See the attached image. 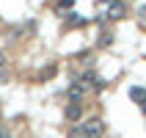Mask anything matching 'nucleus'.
Returning <instances> with one entry per match:
<instances>
[{"label": "nucleus", "instance_id": "nucleus-1", "mask_svg": "<svg viewBox=\"0 0 146 138\" xmlns=\"http://www.w3.org/2000/svg\"><path fill=\"white\" fill-rule=\"evenodd\" d=\"M80 124H83V130H86L88 138H102L105 135V122H102V119H86V122H80Z\"/></svg>", "mask_w": 146, "mask_h": 138}, {"label": "nucleus", "instance_id": "nucleus-2", "mask_svg": "<svg viewBox=\"0 0 146 138\" xmlns=\"http://www.w3.org/2000/svg\"><path fill=\"white\" fill-rule=\"evenodd\" d=\"M124 14H127V6H124L121 0H113L110 8H108V17H110V19H121Z\"/></svg>", "mask_w": 146, "mask_h": 138}, {"label": "nucleus", "instance_id": "nucleus-3", "mask_svg": "<svg viewBox=\"0 0 146 138\" xmlns=\"http://www.w3.org/2000/svg\"><path fill=\"white\" fill-rule=\"evenodd\" d=\"M66 119H72V122H77V119H80V102H69V105H66Z\"/></svg>", "mask_w": 146, "mask_h": 138}, {"label": "nucleus", "instance_id": "nucleus-4", "mask_svg": "<svg viewBox=\"0 0 146 138\" xmlns=\"http://www.w3.org/2000/svg\"><path fill=\"white\" fill-rule=\"evenodd\" d=\"M130 97L138 102V105H146V89H138V86H132L130 89Z\"/></svg>", "mask_w": 146, "mask_h": 138}, {"label": "nucleus", "instance_id": "nucleus-5", "mask_svg": "<svg viewBox=\"0 0 146 138\" xmlns=\"http://www.w3.org/2000/svg\"><path fill=\"white\" fill-rule=\"evenodd\" d=\"M69 138H88V135H86V130H83V124H74L72 130H69Z\"/></svg>", "mask_w": 146, "mask_h": 138}, {"label": "nucleus", "instance_id": "nucleus-6", "mask_svg": "<svg viewBox=\"0 0 146 138\" xmlns=\"http://www.w3.org/2000/svg\"><path fill=\"white\" fill-rule=\"evenodd\" d=\"M138 22H143V25H146V3L138 8Z\"/></svg>", "mask_w": 146, "mask_h": 138}, {"label": "nucleus", "instance_id": "nucleus-7", "mask_svg": "<svg viewBox=\"0 0 146 138\" xmlns=\"http://www.w3.org/2000/svg\"><path fill=\"white\" fill-rule=\"evenodd\" d=\"M99 44L105 47V44H110V33H102V39H99Z\"/></svg>", "mask_w": 146, "mask_h": 138}, {"label": "nucleus", "instance_id": "nucleus-8", "mask_svg": "<svg viewBox=\"0 0 146 138\" xmlns=\"http://www.w3.org/2000/svg\"><path fill=\"white\" fill-rule=\"evenodd\" d=\"M3 64H6V55H3V53H0V69H3Z\"/></svg>", "mask_w": 146, "mask_h": 138}, {"label": "nucleus", "instance_id": "nucleus-9", "mask_svg": "<svg viewBox=\"0 0 146 138\" xmlns=\"http://www.w3.org/2000/svg\"><path fill=\"white\" fill-rule=\"evenodd\" d=\"M0 138H6V133H3V130H0Z\"/></svg>", "mask_w": 146, "mask_h": 138}, {"label": "nucleus", "instance_id": "nucleus-10", "mask_svg": "<svg viewBox=\"0 0 146 138\" xmlns=\"http://www.w3.org/2000/svg\"><path fill=\"white\" fill-rule=\"evenodd\" d=\"M0 111H3V108H0Z\"/></svg>", "mask_w": 146, "mask_h": 138}]
</instances>
